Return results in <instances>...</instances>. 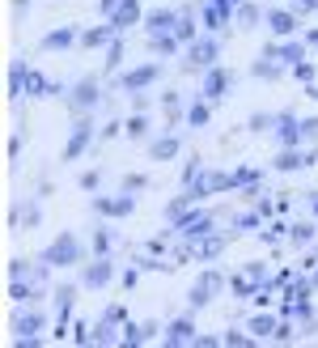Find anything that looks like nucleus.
I'll return each mask as SVG.
<instances>
[{"instance_id":"obj_1","label":"nucleus","mask_w":318,"mask_h":348,"mask_svg":"<svg viewBox=\"0 0 318 348\" xmlns=\"http://www.w3.org/2000/svg\"><path fill=\"white\" fill-rule=\"evenodd\" d=\"M272 26H276L280 34H284V30H293V17H284V13H276V17H272Z\"/></svg>"}]
</instances>
